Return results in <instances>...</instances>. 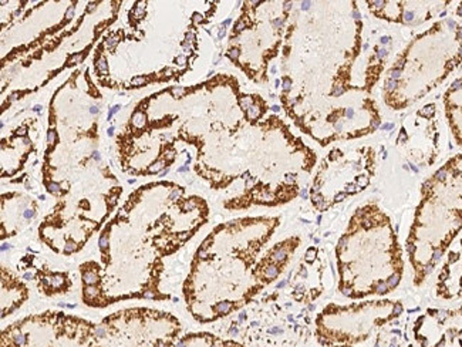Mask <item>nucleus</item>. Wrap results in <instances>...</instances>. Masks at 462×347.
Wrapping results in <instances>:
<instances>
[{
    "instance_id": "f03ea898",
    "label": "nucleus",
    "mask_w": 462,
    "mask_h": 347,
    "mask_svg": "<svg viewBox=\"0 0 462 347\" xmlns=\"http://www.w3.org/2000/svg\"><path fill=\"white\" fill-rule=\"evenodd\" d=\"M402 314L400 302L328 305L316 319V341L323 347L356 346Z\"/></svg>"
},
{
    "instance_id": "dca6fc26",
    "label": "nucleus",
    "mask_w": 462,
    "mask_h": 347,
    "mask_svg": "<svg viewBox=\"0 0 462 347\" xmlns=\"http://www.w3.org/2000/svg\"><path fill=\"white\" fill-rule=\"evenodd\" d=\"M83 61V54H74V56L70 57V61H69V64H79Z\"/></svg>"
},
{
    "instance_id": "9d476101",
    "label": "nucleus",
    "mask_w": 462,
    "mask_h": 347,
    "mask_svg": "<svg viewBox=\"0 0 462 347\" xmlns=\"http://www.w3.org/2000/svg\"><path fill=\"white\" fill-rule=\"evenodd\" d=\"M164 167H165L164 161H157V163L152 164V165H151L150 173H152V174L162 173V171L164 170Z\"/></svg>"
},
{
    "instance_id": "ddd939ff",
    "label": "nucleus",
    "mask_w": 462,
    "mask_h": 347,
    "mask_svg": "<svg viewBox=\"0 0 462 347\" xmlns=\"http://www.w3.org/2000/svg\"><path fill=\"white\" fill-rule=\"evenodd\" d=\"M239 104H241V108H244V110H249V108L254 106V104H252L251 98H242L241 101H239Z\"/></svg>"
},
{
    "instance_id": "cd10ccee",
    "label": "nucleus",
    "mask_w": 462,
    "mask_h": 347,
    "mask_svg": "<svg viewBox=\"0 0 462 347\" xmlns=\"http://www.w3.org/2000/svg\"><path fill=\"white\" fill-rule=\"evenodd\" d=\"M184 51L185 53H189V52L192 51L191 46H189V43H184Z\"/></svg>"
},
{
    "instance_id": "9b49d317",
    "label": "nucleus",
    "mask_w": 462,
    "mask_h": 347,
    "mask_svg": "<svg viewBox=\"0 0 462 347\" xmlns=\"http://www.w3.org/2000/svg\"><path fill=\"white\" fill-rule=\"evenodd\" d=\"M147 79H145V77H143V76H138V77H134V79H133V80H131V86H134V87H140V86H144V84H147Z\"/></svg>"
},
{
    "instance_id": "e433bc0d",
    "label": "nucleus",
    "mask_w": 462,
    "mask_h": 347,
    "mask_svg": "<svg viewBox=\"0 0 462 347\" xmlns=\"http://www.w3.org/2000/svg\"><path fill=\"white\" fill-rule=\"evenodd\" d=\"M33 110L36 111V113H39V111L42 110V106H34Z\"/></svg>"
},
{
    "instance_id": "72a5a7b5",
    "label": "nucleus",
    "mask_w": 462,
    "mask_h": 347,
    "mask_svg": "<svg viewBox=\"0 0 462 347\" xmlns=\"http://www.w3.org/2000/svg\"><path fill=\"white\" fill-rule=\"evenodd\" d=\"M90 113L91 114H97L98 113V108H90Z\"/></svg>"
},
{
    "instance_id": "a211bd4d",
    "label": "nucleus",
    "mask_w": 462,
    "mask_h": 347,
    "mask_svg": "<svg viewBox=\"0 0 462 347\" xmlns=\"http://www.w3.org/2000/svg\"><path fill=\"white\" fill-rule=\"evenodd\" d=\"M121 106H115V108H111L110 111H108V120H111L113 118V116H115L117 111H120Z\"/></svg>"
},
{
    "instance_id": "f8f14e48",
    "label": "nucleus",
    "mask_w": 462,
    "mask_h": 347,
    "mask_svg": "<svg viewBox=\"0 0 462 347\" xmlns=\"http://www.w3.org/2000/svg\"><path fill=\"white\" fill-rule=\"evenodd\" d=\"M117 44H118V37L117 36L110 37V39H107V41H106V47H107V49H110V51H115V47L117 46Z\"/></svg>"
},
{
    "instance_id": "bb28decb",
    "label": "nucleus",
    "mask_w": 462,
    "mask_h": 347,
    "mask_svg": "<svg viewBox=\"0 0 462 347\" xmlns=\"http://www.w3.org/2000/svg\"><path fill=\"white\" fill-rule=\"evenodd\" d=\"M16 133H17V136H26L27 131H26V128L21 127V128H17Z\"/></svg>"
},
{
    "instance_id": "4c0bfd02",
    "label": "nucleus",
    "mask_w": 462,
    "mask_h": 347,
    "mask_svg": "<svg viewBox=\"0 0 462 347\" xmlns=\"http://www.w3.org/2000/svg\"><path fill=\"white\" fill-rule=\"evenodd\" d=\"M168 173H170V170H168V168H167V170L162 171V177H165V175H167Z\"/></svg>"
},
{
    "instance_id": "4468645a",
    "label": "nucleus",
    "mask_w": 462,
    "mask_h": 347,
    "mask_svg": "<svg viewBox=\"0 0 462 347\" xmlns=\"http://www.w3.org/2000/svg\"><path fill=\"white\" fill-rule=\"evenodd\" d=\"M184 93H185L184 87H174V89H172V90H171L172 98H181L182 94H184Z\"/></svg>"
},
{
    "instance_id": "393cba45",
    "label": "nucleus",
    "mask_w": 462,
    "mask_h": 347,
    "mask_svg": "<svg viewBox=\"0 0 462 347\" xmlns=\"http://www.w3.org/2000/svg\"><path fill=\"white\" fill-rule=\"evenodd\" d=\"M245 29V22H238V23H236V26H235V31L236 32H242L244 31Z\"/></svg>"
},
{
    "instance_id": "412c9836",
    "label": "nucleus",
    "mask_w": 462,
    "mask_h": 347,
    "mask_svg": "<svg viewBox=\"0 0 462 347\" xmlns=\"http://www.w3.org/2000/svg\"><path fill=\"white\" fill-rule=\"evenodd\" d=\"M185 41H187V43H191V42L195 41V34L191 33V32H188L187 36H185Z\"/></svg>"
},
{
    "instance_id": "f704fd0d",
    "label": "nucleus",
    "mask_w": 462,
    "mask_h": 347,
    "mask_svg": "<svg viewBox=\"0 0 462 347\" xmlns=\"http://www.w3.org/2000/svg\"><path fill=\"white\" fill-rule=\"evenodd\" d=\"M165 76H171L172 70L171 69H167V70L164 71Z\"/></svg>"
},
{
    "instance_id": "aec40b11",
    "label": "nucleus",
    "mask_w": 462,
    "mask_h": 347,
    "mask_svg": "<svg viewBox=\"0 0 462 347\" xmlns=\"http://www.w3.org/2000/svg\"><path fill=\"white\" fill-rule=\"evenodd\" d=\"M229 57L231 59H238L239 57V51L238 49H231V51L228 52Z\"/></svg>"
},
{
    "instance_id": "c756f323",
    "label": "nucleus",
    "mask_w": 462,
    "mask_h": 347,
    "mask_svg": "<svg viewBox=\"0 0 462 347\" xmlns=\"http://www.w3.org/2000/svg\"><path fill=\"white\" fill-rule=\"evenodd\" d=\"M93 157H94V160L100 161V158H101L100 153H97V151H96V153H94Z\"/></svg>"
},
{
    "instance_id": "a19ab883",
    "label": "nucleus",
    "mask_w": 462,
    "mask_h": 347,
    "mask_svg": "<svg viewBox=\"0 0 462 347\" xmlns=\"http://www.w3.org/2000/svg\"><path fill=\"white\" fill-rule=\"evenodd\" d=\"M272 110L279 111V110H281V108H279L278 106H275V108H272Z\"/></svg>"
},
{
    "instance_id": "5701e85b",
    "label": "nucleus",
    "mask_w": 462,
    "mask_h": 347,
    "mask_svg": "<svg viewBox=\"0 0 462 347\" xmlns=\"http://www.w3.org/2000/svg\"><path fill=\"white\" fill-rule=\"evenodd\" d=\"M291 80H289V79H285V80H283V90L289 91V90H291Z\"/></svg>"
},
{
    "instance_id": "2eb2a0df",
    "label": "nucleus",
    "mask_w": 462,
    "mask_h": 347,
    "mask_svg": "<svg viewBox=\"0 0 462 347\" xmlns=\"http://www.w3.org/2000/svg\"><path fill=\"white\" fill-rule=\"evenodd\" d=\"M259 114H261V108H259L258 106H252L248 110V116L251 118L258 117Z\"/></svg>"
},
{
    "instance_id": "c85d7f7f",
    "label": "nucleus",
    "mask_w": 462,
    "mask_h": 347,
    "mask_svg": "<svg viewBox=\"0 0 462 347\" xmlns=\"http://www.w3.org/2000/svg\"><path fill=\"white\" fill-rule=\"evenodd\" d=\"M188 170H189V167L185 165V167L178 168V173H187Z\"/></svg>"
},
{
    "instance_id": "0eeeda50",
    "label": "nucleus",
    "mask_w": 462,
    "mask_h": 347,
    "mask_svg": "<svg viewBox=\"0 0 462 347\" xmlns=\"http://www.w3.org/2000/svg\"><path fill=\"white\" fill-rule=\"evenodd\" d=\"M145 121H147V118H145V114L141 113V111H137V113L133 116V124H134L135 127L137 128L144 127Z\"/></svg>"
},
{
    "instance_id": "2f4dec72",
    "label": "nucleus",
    "mask_w": 462,
    "mask_h": 347,
    "mask_svg": "<svg viewBox=\"0 0 462 347\" xmlns=\"http://www.w3.org/2000/svg\"><path fill=\"white\" fill-rule=\"evenodd\" d=\"M282 23H283V21H282V19H276V21L273 22V24H275V26H281Z\"/></svg>"
},
{
    "instance_id": "6e6552de",
    "label": "nucleus",
    "mask_w": 462,
    "mask_h": 347,
    "mask_svg": "<svg viewBox=\"0 0 462 347\" xmlns=\"http://www.w3.org/2000/svg\"><path fill=\"white\" fill-rule=\"evenodd\" d=\"M96 67H97L98 73L107 74L108 64L105 57H100V59H98L97 63H96Z\"/></svg>"
},
{
    "instance_id": "ea45409f",
    "label": "nucleus",
    "mask_w": 462,
    "mask_h": 347,
    "mask_svg": "<svg viewBox=\"0 0 462 347\" xmlns=\"http://www.w3.org/2000/svg\"><path fill=\"white\" fill-rule=\"evenodd\" d=\"M16 100V94H12L11 101Z\"/></svg>"
},
{
    "instance_id": "c9c22d12",
    "label": "nucleus",
    "mask_w": 462,
    "mask_h": 347,
    "mask_svg": "<svg viewBox=\"0 0 462 347\" xmlns=\"http://www.w3.org/2000/svg\"><path fill=\"white\" fill-rule=\"evenodd\" d=\"M94 9H96V5L90 4V6H88V12H93Z\"/></svg>"
},
{
    "instance_id": "4be33fe9",
    "label": "nucleus",
    "mask_w": 462,
    "mask_h": 347,
    "mask_svg": "<svg viewBox=\"0 0 462 347\" xmlns=\"http://www.w3.org/2000/svg\"><path fill=\"white\" fill-rule=\"evenodd\" d=\"M165 157H167V160H174L175 153L172 150H167L165 151Z\"/></svg>"
},
{
    "instance_id": "f257e3e1",
    "label": "nucleus",
    "mask_w": 462,
    "mask_h": 347,
    "mask_svg": "<svg viewBox=\"0 0 462 347\" xmlns=\"http://www.w3.org/2000/svg\"><path fill=\"white\" fill-rule=\"evenodd\" d=\"M338 291L360 299L390 294L404 272L402 248L390 218L377 205L358 208L338 239Z\"/></svg>"
},
{
    "instance_id": "7c9ffc66",
    "label": "nucleus",
    "mask_w": 462,
    "mask_h": 347,
    "mask_svg": "<svg viewBox=\"0 0 462 347\" xmlns=\"http://www.w3.org/2000/svg\"><path fill=\"white\" fill-rule=\"evenodd\" d=\"M107 134H108V136H110V137H111V136H115V127L108 128Z\"/></svg>"
},
{
    "instance_id": "1a4fd4ad",
    "label": "nucleus",
    "mask_w": 462,
    "mask_h": 347,
    "mask_svg": "<svg viewBox=\"0 0 462 347\" xmlns=\"http://www.w3.org/2000/svg\"><path fill=\"white\" fill-rule=\"evenodd\" d=\"M47 191H49V192H51V194L53 195L60 194V184H58V183H53V181H51V183H49V184H47Z\"/></svg>"
},
{
    "instance_id": "6ab92c4d",
    "label": "nucleus",
    "mask_w": 462,
    "mask_h": 347,
    "mask_svg": "<svg viewBox=\"0 0 462 347\" xmlns=\"http://www.w3.org/2000/svg\"><path fill=\"white\" fill-rule=\"evenodd\" d=\"M175 61H177V64H180V66H185V64H187V57L178 56Z\"/></svg>"
},
{
    "instance_id": "a878e982",
    "label": "nucleus",
    "mask_w": 462,
    "mask_h": 347,
    "mask_svg": "<svg viewBox=\"0 0 462 347\" xmlns=\"http://www.w3.org/2000/svg\"><path fill=\"white\" fill-rule=\"evenodd\" d=\"M194 22H195V23H199V22H202V14H194Z\"/></svg>"
},
{
    "instance_id": "58836bf2",
    "label": "nucleus",
    "mask_w": 462,
    "mask_h": 347,
    "mask_svg": "<svg viewBox=\"0 0 462 347\" xmlns=\"http://www.w3.org/2000/svg\"><path fill=\"white\" fill-rule=\"evenodd\" d=\"M23 144L24 145H29V144H31V141L27 140V138H24Z\"/></svg>"
},
{
    "instance_id": "b1692460",
    "label": "nucleus",
    "mask_w": 462,
    "mask_h": 347,
    "mask_svg": "<svg viewBox=\"0 0 462 347\" xmlns=\"http://www.w3.org/2000/svg\"><path fill=\"white\" fill-rule=\"evenodd\" d=\"M73 16H74V6H70V7H69L68 12H66V17H68V19H73Z\"/></svg>"
},
{
    "instance_id": "79ce46f5",
    "label": "nucleus",
    "mask_w": 462,
    "mask_h": 347,
    "mask_svg": "<svg viewBox=\"0 0 462 347\" xmlns=\"http://www.w3.org/2000/svg\"><path fill=\"white\" fill-rule=\"evenodd\" d=\"M336 347H355V346H336Z\"/></svg>"
},
{
    "instance_id": "20e7f679",
    "label": "nucleus",
    "mask_w": 462,
    "mask_h": 347,
    "mask_svg": "<svg viewBox=\"0 0 462 347\" xmlns=\"http://www.w3.org/2000/svg\"><path fill=\"white\" fill-rule=\"evenodd\" d=\"M180 332L171 314L147 309L117 312L97 324L100 347H172Z\"/></svg>"
},
{
    "instance_id": "7ed1b4c3",
    "label": "nucleus",
    "mask_w": 462,
    "mask_h": 347,
    "mask_svg": "<svg viewBox=\"0 0 462 347\" xmlns=\"http://www.w3.org/2000/svg\"><path fill=\"white\" fill-rule=\"evenodd\" d=\"M2 347H100L97 324L49 312L27 317L5 329Z\"/></svg>"
},
{
    "instance_id": "473e14b6",
    "label": "nucleus",
    "mask_w": 462,
    "mask_h": 347,
    "mask_svg": "<svg viewBox=\"0 0 462 347\" xmlns=\"http://www.w3.org/2000/svg\"><path fill=\"white\" fill-rule=\"evenodd\" d=\"M457 14H458V16L462 17V4H459L458 9H457Z\"/></svg>"
},
{
    "instance_id": "f3484780",
    "label": "nucleus",
    "mask_w": 462,
    "mask_h": 347,
    "mask_svg": "<svg viewBox=\"0 0 462 347\" xmlns=\"http://www.w3.org/2000/svg\"><path fill=\"white\" fill-rule=\"evenodd\" d=\"M47 143L51 144V145L56 143V131H49V134H47Z\"/></svg>"
},
{
    "instance_id": "39448f33",
    "label": "nucleus",
    "mask_w": 462,
    "mask_h": 347,
    "mask_svg": "<svg viewBox=\"0 0 462 347\" xmlns=\"http://www.w3.org/2000/svg\"><path fill=\"white\" fill-rule=\"evenodd\" d=\"M412 332L421 347H462V306L456 311L429 309Z\"/></svg>"
},
{
    "instance_id": "423d86ee",
    "label": "nucleus",
    "mask_w": 462,
    "mask_h": 347,
    "mask_svg": "<svg viewBox=\"0 0 462 347\" xmlns=\"http://www.w3.org/2000/svg\"><path fill=\"white\" fill-rule=\"evenodd\" d=\"M172 347H246L231 339H222L212 333H191L178 339Z\"/></svg>"
}]
</instances>
